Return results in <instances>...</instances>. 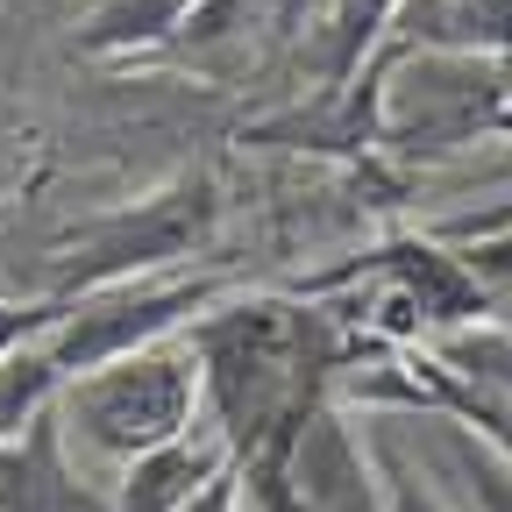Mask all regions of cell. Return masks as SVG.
Here are the masks:
<instances>
[{
  "instance_id": "6da1fadb",
  "label": "cell",
  "mask_w": 512,
  "mask_h": 512,
  "mask_svg": "<svg viewBox=\"0 0 512 512\" xmlns=\"http://www.w3.org/2000/svg\"><path fill=\"white\" fill-rule=\"evenodd\" d=\"M185 335L200 349V377H207V427L228 441L235 463L285 448L335 399L349 363L342 320L285 292H249L228 306L214 299Z\"/></svg>"
},
{
  "instance_id": "7a4b0ae2",
  "label": "cell",
  "mask_w": 512,
  "mask_h": 512,
  "mask_svg": "<svg viewBox=\"0 0 512 512\" xmlns=\"http://www.w3.org/2000/svg\"><path fill=\"white\" fill-rule=\"evenodd\" d=\"M57 413H64V434H72L79 463L128 470L150 448H171L192 427H207L200 349H192V335H171V342H150L136 356H114L86 377H64Z\"/></svg>"
},
{
  "instance_id": "3957f363",
  "label": "cell",
  "mask_w": 512,
  "mask_h": 512,
  "mask_svg": "<svg viewBox=\"0 0 512 512\" xmlns=\"http://www.w3.org/2000/svg\"><path fill=\"white\" fill-rule=\"evenodd\" d=\"M221 200L207 178H178L150 200H128L100 221H86L79 235H64L57 264H50V299H72L114 278H150V271H178L192 249L214 242Z\"/></svg>"
},
{
  "instance_id": "277c9868",
  "label": "cell",
  "mask_w": 512,
  "mask_h": 512,
  "mask_svg": "<svg viewBox=\"0 0 512 512\" xmlns=\"http://www.w3.org/2000/svg\"><path fill=\"white\" fill-rule=\"evenodd\" d=\"M221 299L214 271H150V278H114L93 292H72L50 328V349L64 363V377H86L114 356H136L150 342L185 335L192 320Z\"/></svg>"
},
{
  "instance_id": "5b68a950",
  "label": "cell",
  "mask_w": 512,
  "mask_h": 512,
  "mask_svg": "<svg viewBox=\"0 0 512 512\" xmlns=\"http://www.w3.org/2000/svg\"><path fill=\"white\" fill-rule=\"evenodd\" d=\"M0 512H114V484H93V470L72 463L57 406L0 448Z\"/></svg>"
},
{
  "instance_id": "8992f818",
  "label": "cell",
  "mask_w": 512,
  "mask_h": 512,
  "mask_svg": "<svg viewBox=\"0 0 512 512\" xmlns=\"http://www.w3.org/2000/svg\"><path fill=\"white\" fill-rule=\"evenodd\" d=\"M228 463H235L228 441L214 427H192L185 441L150 448V456H136V463L114 477V512H185Z\"/></svg>"
},
{
  "instance_id": "52a82bcc",
  "label": "cell",
  "mask_w": 512,
  "mask_h": 512,
  "mask_svg": "<svg viewBox=\"0 0 512 512\" xmlns=\"http://www.w3.org/2000/svg\"><path fill=\"white\" fill-rule=\"evenodd\" d=\"M384 50H477V57H512V0H399Z\"/></svg>"
},
{
  "instance_id": "ba28073f",
  "label": "cell",
  "mask_w": 512,
  "mask_h": 512,
  "mask_svg": "<svg viewBox=\"0 0 512 512\" xmlns=\"http://www.w3.org/2000/svg\"><path fill=\"white\" fill-rule=\"evenodd\" d=\"M192 8H200V0H100V8L79 22V50H93V57H143L157 43H178Z\"/></svg>"
},
{
  "instance_id": "9c48e42d",
  "label": "cell",
  "mask_w": 512,
  "mask_h": 512,
  "mask_svg": "<svg viewBox=\"0 0 512 512\" xmlns=\"http://www.w3.org/2000/svg\"><path fill=\"white\" fill-rule=\"evenodd\" d=\"M57 392H64V363H57L50 335L22 342L15 356H0V448H8L36 413H50Z\"/></svg>"
},
{
  "instance_id": "30bf717a",
  "label": "cell",
  "mask_w": 512,
  "mask_h": 512,
  "mask_svg": "<svg viewBox=\"0 0 512 512\" xmlns=\"http://www.w3.org/2000/svg\"><path fill=\"white\" fill-rule=\"evenodd\" d=\"M434 427H441V441H448V456H456V477L470 484V505H477V512H512V463L498 456L477 427L448 420V413H434Z\"/></svg>"
},
{
  "instance_id": "8fae6325",
  "label": "cell",
  "mask_w": 512,
  "mask_h": 512,
  "mask_svg": "<svg viewBox=\"0 0 512 512\" xmlns=\"http://www.w3.org/2000/svg\"><path fill=\"white\" fill-rule=\"evenodd\" d=\"M57 313H64V299H0V356H15L22 342L50 335Z\"/></svg>"
},
{
  "instance_id": "7c38bea8",
  "label": "cell",
  "mask_w": 512,
  "mask_h": 512,
  "mask_svg": "<svg viewBox=\"0 0 512 512\" xmlns=\"http://www.w3.org/2000/svg\"><path fill=\"white\" fill-rule=\"evenodd\" d=\"M185 512H249V470H242V463H228L200 498L185 505Z\"/></svg>"
},
{
  "instance_id": "4fadbf2b",
  "label": "cell",
  "mask_w": 512,
  "mask_h": 512,
  "mask_svg": "<svg viewBox=\"0 0 512 512\" xmlns=\"http://www.w3.org/2000/svg\"><path fill=\"white\" fill-rule=\"evenodd\" d=\"M264 15H271L278 36H306L320 15H328V0H264Z\"/></svg>"
},
{
  "instance_id": "5bb4252c",
  "label": "cell",
  "mask_w": 512,
  "mask_h": 512,
  "mask_svg": "<svg viewBox=\"0 0 512 512\" xmlns=\"http://www.w3.org/2000/svg\"><path fill=\"white\" fill-rule=\"evenodd\" d=\"M498 136H512V57H505V100H498Z\"/></svg>"
}]
</instances>
